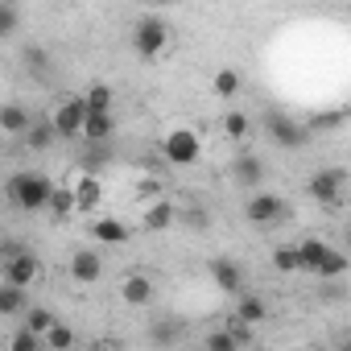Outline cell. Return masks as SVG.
<instances>
[{
    "mask_svg": "<svg viewBox=\"0 0 351 351\" xmlns=\"http://www.w3.org/2000/svg\"><path fill=\"white\" fill-rule=\"evenodd\" d=\"M54 191H58V186L46 178V173H34V169H21V173H13V178L5 182V199H9V207H17V211H25V215H34V211H50Z\"/></svg>",
    "mask_w": 351,
    "mask_h": 351,
    "instance_id": "6da1fadb",
    "label": "cell"
},
{
    "mask_svg": "<svg viewBox=\"0 0 351 351\" xmlns=\"http://www.w3.org/2000/svg\"><path fill=\"white\" fill-rule=\"evenodd\" d=\"M165 46H169V25L157 13H145V17L132 21V50H136V58L153 62V58L165 54Z\"/></svg>",
    "mask_w": 351,
    "mask_h": 351,
    "instance_id": "7a4b0ae2",
    "label": "cell"
},
{
    "mask_svg": "<svg viewBox=\"0 0 351 351\" xmlns=\"http://www.w3.org/2000/svg\"><path fill=\"white\" fill-rule=\"evenodd\" d=\"M161 157H165L169 165H178V169L195 165V161L203 157V141H199V132H195V128H169V132L161 136Z\"/></svg>",
    "mask_w": 351,
    "mask_h": 351,
    "instance_id": "3957f363",
    "label": "cell"
},
{
    "mask_svg": "<svg viewBox=\"0 0 351 351\" xmlns=\"http://www.w3.org/2000/svg\"><path fill=\"white\" fill-rule=\"evenodd\" d=\"M265 136H269L273 145H281V149H302V145L310 141L306 124H302L298 116H289V112H277V108L265 112Z\"/></svg>",
    "mask_w": 351,
    "mask_h": 351,
    "instance_id": "277c9868",
    "label": "cell"
},
{
    "mask_svg": "<svg viewBox=\"0 0 351 351\" xmlns=\"http://www.w3.org/2000/svg\"><path fill=\"white\" fill-rule=\"evenodd\" d=\"M87 116H91V112H87V99H83V95H62V99L54 104V112H50L58 141H66V136H83Z\"/></svg>",
    "mask_w": 351,
    "mask_h": 351,
    "instance_id": "5b68a950",
    "label": "cell"
},
{
    "mask_svg": "<svg viewBox=\"0 0 351 351\" xmlns=\"http://www.w3.org/2000/svg\"><path fill=\"white\" fill-rule=\"evenodd\" d=\"M244 219L252 228H273V223L285 219V199L277 191H256V195L244 199Z\"/></svg>",
    "mask_w": 351,
    "mask_h": 351,
    "instance_id": "8992f818",
    "label": "cell"
},
{
    "mask_svg": "<svg viewBox=\"0 0 351 351\" xmlns=\"http://www.w3.org/2000/svg\"><path fill=\"white\" fill-rule=\"evenodd\" d=\"M343 186H347V169H335V165H322V169H314V173H310V182H306V195H310L314 203H322V207H330V203H339V195H343Z\"/></svg>",
    "mask_w": 351,
    "mask_h": 351,
    "instance_id": "52a82bcc",
    "label": "cell"
},
{
    "mask_svg": "<svg viewBox=\"0 0 351 351\" xmlns=\"http://www.w3.org/2000/svg\"><path fill=\"white\" fill-rule=\"evenodd\" d=\"M42 281V261H38V252H21V256H13V261H5V285H17V289H34Z\"/></svg>",
    "mask_w": 351,
    "mask_h": 351,
    "instance_id": "ba28073f",
    "label": "cell"
},
{
    "mask_svg": "<svg viewBox=\"0 0 351 351\" xmlns=\"http://www.w3.org/2000/svg\"><path fill=\"white\" fill-rule=\"evenodd\" d=\"M66 273H71L75 285H99V277H104V256H99L95 248H79V252H71Z\"/></svg>",
    "mask_w": 351,
    "mask_h": 351,
    "instance_id": "9c48e42d",
    "label": "cell"
},
{
    "mask_svg": "<svg viewBox=\"0 0 351 351\" xmlns=\"http://www.w3.org/2000/svg\"><path fill=\"white\" fill-rule=\"evenodd\" d=\"M66 186L75 191L79 211H99V199H104V178H99V173H83V169H75L71 178H66Z\"/></svg>",
    "mask_w": 351,
    "mask_h": 351,
    "instance_id": "30bf717a",
    "label": "cell"
},
{
    "mask_svg": "<svg viewBox=\"0 0 351 351\" xmlns=\"http://www.w3.org/2000/svg\"><path fill=\"white\" fill-rule=\"evenodd\" d=\"M207 273H211V281H215L219 293H228V298H240V293H244V269H240L236 261L215 256V261L207 265Z\"/></svg>",
    "mask_w": 351,
    "mask_h": 351,
    "instance_id": "8fae6325",
    "label": "cell"
},
{
    "mask_svg": "<svg viewBox=\"0 0 351 351\" xmlns=\"http://www.w3.org/2000/svg\"><path fill=\"white\" fill-rule=\"evenodd\" d=\"M232 182H240L244 191H265V161L256 157V153H240V157H232Z\"/></svg>",
    "mask_w": 351,
    "mask_h": 351,
    "instance_id": "7c38bea8",
    "label": "cell"
},
{
    "mask_svg": "<svg viewBox=\"0 0 351 351\" xmlns=\"http://www.w3.org/2000/svg\"><path fill=\"white\" fill-rule=\"evenodd\" d=\"M91 236H95V244H99V248H124V244L132 240L128 223H124V219H116V215H95Z\"/></svg>",
    "mask_w": 351,
    "mask_h": 351,
    "instance_id": "4fadbf2b",
    "label": "cell"
},
{
    "mask_svg": "<svg viewBox=\"0 0 351 351\" xmlns=\"http://www.w3.org/2000/svg\"><path fill=\"white\" fill-rule=\"evenodd\" d=\"M178 203L173 199H157L153 207H145V215H141V228L145 232H153V236H161V232H169L173 223H178Z\"/></svg>",
    "mask_w": 351,
    "mask_h": 351,
    "instance_id": "5bb4252c",
    "label": "cell"
},
{
    "mask_svg": "<svg viewBox=\"0 0 351 351\" xmlns=\"http://www.w3.org/2000/svg\"><path fill=\"white\" fill-rule=\"evenodd\" d=\"M326 252H330V244H326V240H314V236H306V240H298V261H302V273H310V277H318V269H322V261H326Z\"/></svg>",
    "mask_w": 351,
    "mask_h": 351,
    "instance_id": "9a60e30c",
    "label": "cell"
},
{
    "mask_svg": "<svg viewBox=\"0 0 351 351\" xmlns=\"http://www.w3.org/2000/svg\"><path fill=\"white\" fill-rule=\"evenodd\" d=\"M153 293H157V289H153V281H149L145 273H128V277L120 281V298H124L128 306H149Z\"/></svg>",
    "mask_w": 351,
    "mask_h": 351,
    "instance_id": "2e32d148",
    "label": "cell"
},
{
    "mask_svg": "<svg viewBox=\"0 0 351 351\" xmlns=\"http://www.w3.org/2000/svg\"><path fill=\"white\" fill-rule=\"evenodd\" d=\"M29 128H34V116L21 104H5V108H0V132H5V136H25Z\"/></svg>",
    "mask_w": 351,
    "mask_h": 351,
    "instance_id": "e0dca14e",
    "label": "cell"
},
{
    "mask_svg": "<svg viewBox=\"0 0 351 351\" xmlns=\"http://www.w3.org/2000/svg\"><path fill=\"white\" fill-rule=\"evenodd\" d=\"M116 136V116L104 112V116H87V128H83V145H112Z\"/></svg>",
    "mask_w": 351,
    "mask_h": 351,
    "instance_id": "ac0fdd59",
    "label": "cell"
},
{
    "mask_svg": "<svg viewBox=\"0 0 351 351\" xmlns=\"http://www.w3.org/2000/svg\"><path fill=\"white\" fill-rule=\"evenodd\" d=\"M112 157H116V149H112V145H83V153H79L75 169H83V173H99L104 165H112Z\"/></svg>",
    "mask_w": 351,
    "mask_h": 351,
    "instance_id": "d6986e66",
    "label": "cell"
},
{
    "mask_svg": "<svg viewBox=\"0 0 351 351\" xmlns=\"http://www.w3.org/2000/svg\"><path fill=\"white\" fill-rule=\"evenodd\" d=\"M232 318H240V322H248V326H261V322L269 318V306H265V298H256V293H240Z\"/></svg>",
    "mask_w": 351,
    "mask_h": 351,
    "instance_id": "ffe728a7",
    "label": "cell"
},
{
    "mask_svg": "<svg viewBox=\"0 0 351 351\" xmlns=\"http://www.w3.org/2000/svg\"><path fill=\"white\" fill-rule=\"evenodd\" d=\"M211 91H215L219 99H236V95L244 91L240 71H236V66H219V71H215V79H211Z\"/></svg>",
    "mask_w": 351,
    "mask_h": 351,
    "instance_id": "44dd1931",
    "label": "cell"
},
{
    "mask_svg": "<svg viewBox=\"0 0 351 351\" xmlns=\"http://www.w3.org/2000/svg\"><path fill=\"white\" fill-rule=\"evenodd\" d=\"M29 310V289H17V285H0V314L5 318H17Z\"/></svg>",
    "mask_w": 351,
    "mask_h": 351,
    "instance_id": "7402d4cb",
    "label": "cell"
},
{
    "mask_svg": "<svg viewBox=\"0 0 351 351\" xmlns=\"http://www.w3.org/2000/svg\"><path fill=\"white\" fill-rule=\"evenodd\" d=\"M182 339V322L178 318H157L153 326H149V343L153 347H173Z\"/></svg>",
    "mask_w": 351,
    "mask_h": 351,
    "instance_id": "603a6c76",
    "label": "cell"
},
{
    "mask_svg": "<svg viewBox=\"0 0 351 351\" xmlns=\"http://www.w3.org/2000/svg\"><path fill=\"white\" fill-rule=\"evenodd\" d=\"M54 141H58V132H54V120H50V116H46V120H34V128L25 132V145H29L34 153H46Z\"/></svg>",
    "mask_w": 351,
    "mask_h": 351,
    "instance_id": "cb8c5ba5",
    "label": "cell"
},
{
    "mask_svg": "<svg viewBox=\"0 0 351 351\" xmlns=\"http://www.w3.org/2000/svg\"><path fill=\"white\" fill-rule=\"evenodd\" d=\"M21 326H25V330H34L38 339H46V335H50V330L58 326V318H54V314H50L46 306H29V310H25V322H21Z\"/></svg>",
    "mask_w": 351,
    "mask_h": 351,
    "instance_id": "d4e9b609",
    "label": "cell"
},
{
    "mask_svg": "<svg viewBox=\"0 0 351 351\" xmlns=\"http://www.w3.org/2000/svg\"><path fill=\"white\" fill-rule=\"evenodd\" d=\"M83 99H87V112H91V116H104V112H112V99H116V95H112L108 83H91V87L83 91Z\"/></svg>",
    "mask_w": 351,
    "mask_h": 351,
    "instance_id": "484cf974",
    "label": "cell"
},
{
    "mask_svg": "<svg viewBox=\"0 0 351 351\" xmlns=\"http://www.w3.org/2000/svg\"><path fill=\"white\" fill-rule=\"evenodd\" d=\"M132 199L145 203V207H153L157 199H165V186H161L157 178H149V173H141V178L132 182Z\"/></svg>",
    "mask_w": 351,
    "mask_h": 351,
    "instance_id": "4316f807",
    "label": "cell"
},
{
    "mask_svg": "<svg viewBox=\"0 0 351 351\" xmlns=\"http://www.w3.org/2000/svg\"><path fill=\"white\" fill-rule=\"evenodd\" d=\"M347 120V112L343 108H330V112H314L310 120H306V132L310 136H318V132H330V128H339Z\"/></svg>",
    "mask_w": 351,
    "mask_h": 351,
    "instance_id": "83f0119b",
    "label": "cell"
},
{
    "mask_svg": "<svg viewBox=\"0 0 351 351\" xmlns=\"http://www.w3.org/2000/svg\"><path fill=\"white\" fill-rule=\"evenodd\" d=\"M5 351H46V339H38L34 330L17 326V330H9V339H5Z\"/></svg>",
    "mask_w": 351,
    "mask_h": 351,
    "instance_id": "f1b7e54d",
    "label": "cell"
},
{
    "mask_svg": "<svg viewBox=\"0 0 351 351\" xmlns=\"http://www.w3.org/2000/svg\"><path fill=\"white\" fill-rule=\"evenodd\" d=\"M203 351H240V343H236V335L228 326H211L203 335Z\"/></svg>",
    "mask_w": 351,
    "mask_h": 351,
    "instance_id": "f546056e",
    "label": "cell"
},
{
    "mask_svg": "<svg viewBox=\"0 0 351 351\" xmlns=\"http://www.w3.org/2000/svg\"><path fill=\"white\" fill-rule=\"evenodd\" d=\"M273 269L277 273H302V261H298V244H281V248H273Z\"/></svg>",
    "mask_w": 351,
    "mask_h": 351,
    "instance_id": "4dcf8cb0",
    "label": "cell"
},
{
    "mask_svg": "<svg viewBox=\"0 0 351 351\" xmlns=\"http://www.w3.org/2000/svg\"><path fill=\"white\" fill-rule=\"evenodd\" d=\"M71 211H79V203H75V191L62 182V186L54 191V199H50V215H54V219H66Z\"/></svg>",
    "mask_w": 351,
    "mask_h": 351,
    "instance_id": "1f68e13d",
    "label": "cell"
},
{
    "mask_svg": "<svg viewBox=\"0 0 351 351\" xmlns=\"http://www.w3.org/2000/svg\"><path fill=\"white\" fill-rule=\"evenodd\" d=\"M46 351H75V326L71 322H58L46 335Z\"/></svg>",
    "mask_w": 351,
    "mask_h": 351,
    "instance_id": "d6a6232c",
    "label": "cell"
},
{
    "mask_svg": "<svg viewBox=\"0 0 351 351\" xmlns=\"http://www.w3.org/2000/svg\"><path fill=\"white\" fill-rule=\"evenodd\" d=\"M248 128H252V120H248L244 112H228V116H223V132H228L232 141H244Z\"/></svg>",
    "mask_w": 351,
    "mask_h": 351,
    "instance_id": "836d02e7",
    "label": "cell"
},
{
    "mask_svg": "<svg viewBox=\"0 0 351 351\" xmlns=\"http://www.w3.org/2000/svg\"><path fill=\"white\" fill-rule=\"evenodd\" d=\"M17 25H21V13H17V5H9V0H0V38H13V34H17Z\"/></svg>",
    "mask_w": 351,
    "mask_h": 351,
    "instance_id": "e575fe53",
    "label": "cell"
},
{
    "mask_svg": "<svg viewBox=\"0 0 351 351\" xmlns=\"http://www.w3.org/2000/svg\"><path fill=\"white\" fill-rule=\"evenodd\" d=\"M178 223H186V228L203 232V228H211V211H207V207H186V211L178 215Z\"/></svg>",
    "mask_w": 351,
    "mask_h": 351,
    "instance_id": "d590c367",
    "label": "cell"
},
{
    "mask_svg": "<svg viewBox=\"0 0 351 351\" xmlns=\"http://www.w3.org/2000/svg\"><path fill=\"white\" fill-rule=\"evenodd\" d=\"M223 326H228V330L236 335V343H240V347H244V343H252V326H248V322H240V318H232V322H223Z\"/></svg>",
    "mask_w": 351,
    "mask_h": 351,
    "instance_id": "8d00e7d4",
    "label": "cell"
},
{
    "mask_svg": "<svg viewBox=\"0 0 351 351\" xmlns=\"http://www.w3.org/2000/svg\"><path fill=\"white\" fill-rule=\"evenodd\" d=\"M343 281H322V302H343Z\"/></svg>",
    "mask_w": 351,
    "mask_h": 351,
    "instance_id": "74e56055",
    "label": "cell"
},
{
    "mask_svg": "<svg viewBox=\"0 0 351 351\" xmlns=\"http://www.w3.org/2000/svg\"><path fill=\"white\" fill-rule=\"evenodd\" d=\"M343 252H347V256H351V228H347V232H343Z\"/></svg>",
    "mask_w": 351,
    "mask_h": 351,
    "instance_id": "f35d334b",
    "label": "cell"
},
{
    "mask_svg": "<svg viewBox=\"0 0 351 351\" xmlns=\"http://www.w3.org/2000/svg\"><path fill=\"white\" fill-rule=\"evenodd\" d=\"M83 351H112L108 343H91V347H83Z\"/></svg>",
    "mask_w": 351,
    "mask_h": 351,
    "instance_id": "ab89813d",
    "label": "cell"
},
{
    "mask_svg": "<svg viewBox=\"0 0 351 351\" xmlns=\"http://www.w3.org/2000/svg\"><path fill=\"white\" fill-rule=\"evenodd\" d=\"M335 351H351V339H343V343H339V347H335Z\"/></svg>",
    "mask_w": 351,
    "mask_h": 351,
    "instance_id": "60d3db41",
    "label": "cell"
}]
</instances>
